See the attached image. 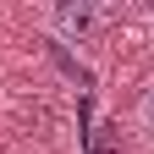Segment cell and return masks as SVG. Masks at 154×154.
<instances>
[{
    "label": "cell",
    "instance_id": "3957f363",
    "mask_svg": "<svg viewBox=\"0 0 154 154\" xmlns=\"http://www.w3.org/2000/svg\"><path fill=\"white\" fill-rule=\"evenodd\" d=\"M138 132H149V138H154V83L138 94Z\"/></svg>",
    "mask_w": 154,
    "mask_h": 154
},
{
    "label": "cell",
    "instance_id": "6da1fadb",
    "mask_svg": "<svg viewBox=\"0 0 154 154\" xmlns=\"http://www.w3.org/2000/svg\"><path fill=\"white\" fill-rule=\"evenodd\" d=\"M99 22H105V6H94V0H61L44 11V28L55 33V44H83L99 33Z\"/></svg>",
    "mask_w": 154,
    "mask_h": 154
},
{
    "label": "cell",
    "instance_id": "7a4b0ae2",
    "mask_svg": "<svg viewBox=\"0 0 154 154\" xmlns=\"http://www.w3.org/2000/svg\"><path fill=\"white\" fill-rule=\"evenodd\" d=\"M83 154H121V132H116V127H105L99 138H88V149H83Z\"/></svg>",
    "mask_w": 154,
    "mask_h": 154
}]
</instances>
